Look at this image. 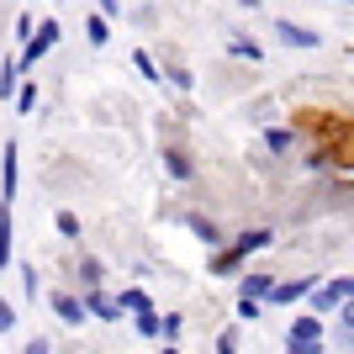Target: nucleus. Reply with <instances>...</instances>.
<instances>
[{"mask_svg":"<svg viewBox=\"0 0 354 354\" xmlns=\"http://www.w3.org/2000/svg\"><path fill=\"white\" fill-rule=\"evenodd\" d=\"M101 11H106V16H117V0H101Z\"/></svg>","mask_w":354,"mask_h":354,"instance_id":"26","label":"nucleus"},{"mask_svg":"<svg viewBox=\"0 0 354 354\" xmlns=\"http://www.w3.org/2000/svg\"><path fill=\"white\" fill-rule=\"evenodd\" d=\"M85 37H90L95 48H101L106 37H111V27H106V16H90V21H85Z\"/></svg>","mask_w":354,"mask_h":354,"instance_id":"13","label":"nucleus"},{"mask_svg":"<svg viewBox=\"0 0 354 354\" xmlns=\"http://www.w3.org/2000/svg\"><path fill=\"white\" fill-rule=\"evenodd\" d=\"M85 312H90V317H106V323H117V317H122V301H117L111 291H90V296H85Z\"/></svg>","mask_w":354,"mask_h":354,"instance_id":"4","label":"nucleus"},{"mask_svg":"<svg viewBox=\"0 0 354 354\" xmlns=\"http://www.w3.org/2000/svg\"><path fill=\"white\" fill-rule=\"evenodd\" d=\"M16 196V143H6L0 153V201H11Z\"/></svg>","mask_w":354,"mask_h":354,"instance_id":"6","label":"nucleus"},{"mask_svg":"<svg viewBox=\"0 0 354 354\" xmlns=\"http://www.w3.org/2000/svg\"><path fill=\"white\" fill-rule=\"evenodd\" d=\"M59 233L64 238H80V217H74V212H59Z\"/></svg>","mask_w":354,"mask_h":354,"instance_id":"20","label":"nucleus"},{"mask_svg":"<svg viewBox=\"0 0 354 354\" xmlns=\"http://www.w3.org/2000/svg\"><path fill=\"white\" fill-rule=\"evenodd\" d=\"M16 80H21V59H11V64H6V74H0V95H11V90H16Z\"/></svg>","mask_w":354,"mask_h":354,"instance_id":"14","label":"nucleus"},{"mask_svg":"<svg viewBox=\"0 0 354 354\" xmlns=\"http://www.w3.org/2000/svg\"><path fill=\"white\" fill-rule=\"evenodd\" d=\"M275 32H281V43H286V48H317V43H323L317 32H307V27H291V21H281Z\"/></svg>","mask_w":354,"mask_h":354,"instance_id":"8","label":"nucleus"},{"mask_svg":"<svg viewBox=\"0 0 354 354\" xmlns=\"http://www.w3.org/2000/svg\"><path fill=\"white\" fill-rule=\"evenodd\" d=\"M339 323H344V328H349V333H354V296H349V301H344V307H339Z\"/></svg>","mask_w":354,"mask_h":354,"instance_id":"24","label":"nucleus"},{"mask_svg":"<svg viewBox=\"0 0 354 354\" xmlns=\"http://www.w3.org/2000/svg\"><path fill=\"white\" fill-rule=\"evenodd\" d=\"M349 6H354V0H349Z\"/></svg>","mask_w":354,"mask_h":354,"instance_id":"28","label":"nucleus"},{"mask_svg":"<svg viewBox=\"0 0 354 354\" xmlns=\"http://www.w3.org/2000/svg\"><path fill=\"white\" fill-rule=\"evenodd\" d=\"M312 286L317 281H291V286H270L265 301H281V307H291V301H301V296H312Z\"/></svg>","mask_w":354,"mask_h":354,"instance_id":"7","label":"nucleus"},{"mask_svg":"<svg viewBox=\"0 0 354 354\" xmlns=\"http://www.w3.org/2000/svg\"><path fill=\"white\" fill-rule=\"evenodd\" d=\"M349 296H354V275H344V281H333V286H317V291H312V307L333 312V307H344Z\"/></svg>","mask_w":354,"mask_h":354,"instance_id":"2","label":"nucleus"},{"mask_svg":"<svg viewBox=\"0 0 354 354\" xmlns=\"http://www.w3.org/2000/svg\"><path fill=\"white\" fill-rule=\"evenodd\" d=\"M11 265V201H0V270Z\"/></svg>","mask_w":354,"mask_h":354,"instance_id":"9","label":"nucleus"},{"mask_svg":"<svg viewBox=\"0 0 354 354\" xmlns=\"http://www.w3.org/2000/svg\"><path fill=\"white\" fill-rule=\"evenodd\" d=\"M265 143H270V153H291V133H286V127H275Z\"/></svg>","mask_w":354,"mask_h":354,"instance_id":"16","label":"nucleus"},{"mask_svg":"<svg viewBox=\"0 0 354 354\" xmlns=\"http://www.w3.org/2000/svg\"><path fill=\"white\" fill-rule=\"evenodd\" d=\"M53 312H59V317H64L69 328H80V323L90 317V312H85V301H80V296H69V291H53Z\"/></svg>","mask_w":354,"mask_h":354,"instance_id":"5","label":"nucleus"},{"mask_svg":"<svg viewBox=\"0 0 354 354\" xmlns=\"http://www.w3.org/2000/svg\"><path fill=\"white\" fill-rule=\"evenodd\" d=\"M16 106H21V111H37V85H21V90H16Z\"/></svg>","mask_w":354,"mask_h":354,"instance_id":"19","label":"nucleus"},{"mask_svg":"<svg viewBox=\"0 0 354 354\" xmlns=\"http://www.w3.org/2000/svg\"><path fill=\"white\" fill-rule=\"evenodd\" d=\"M217 354H238V333H233V328H227V333L217 339Z\"/></svg>","mask_w":354,"mask_h":354,"instance_id":"21","label":"nucleus"},{"mask_svg":"<svg viewBox=\"0 0 354 354\" xmlns=\"http://www.w3.org/2000/svg\"><path fill=\"white\" fill-rule=\"evenodd\" d=\"M133 69H138V74H143V80H159V64L148 59L143 48H138V53H133Z\"/></svg>","mask_w":354,"mask_h":354,"instance_id":"15","label":"nucleus"},{"mask_svg":"<svg viewBox=\"0 0 354 354\" xmlns=\"http://www.w3.org/2000/svg\"><path fill=\"white\" fill-rule=\"evenodd\" d=\"M138 333H143V339H164V317H153V312H138Z\"/></svg>","mask_w":354,"mask_h":354,"instance_id":"12","label":"nucleus"},{"mask_svg":"<svg viewBox=\"0 0 354 354\" xmlns=\"http://www.w3.org/2000/svg\"><path fill=\"white\" fill-rule=\"evenodd\" d=\"M270 286H275L270 275H243V296H254V301H265V296H270Z\"/></svg>","mask_w":354,"mask_h":354,"instance_id":"10","label":"nucleus"},{"mask_svg":"<svg viewBox=\"0 0 354 354\" xmlns=\"http://www.w3.org/2000/svg\"><path fill=\"white\" fill-rule=\"evenodd\" d=\"M164 339H169V344L180 339V312H169V317H164Z\"/></svg>","mask_w":354,"mask_h":354,"instance_id":"22","label":"nucleus"},{"mask_svg":"<svg viewBox=\"0 0 354 354\" xmlns=\"http://www.w3.org/2000/svg\"><path fill=\"white\" fill-rule=\"evenodd\" d=\"M6 328H16V307L11 301H0V333H6Z\"/></svg>","mask_w":354,"mask_h":354,"instance_id":"23","label":"nucleus"},{"mask_svg":"<svg viewBox=\"0 0 354 354\" xmlns=\"http://www.w3.org/2000/svg\"><path fill=\"white\" fill-rule=\"evenodd\" d=\"M27 354H48V339H32V344H27Z\"/></svg>","mask_w":354,"mask_h":354,"instance_id":"25","label":"nucleus"},{"mask_svg":"<svg viewBox=\"0 0 354 354\" xmlns=\"http://www.w3.org/2000/svg\"><path fill=\"white\" fill-rule=\"evenodd\" d=\"M254 249H270V233H265V227H254V233H243V238H238V243H233L227 254H217V265H212V270H233L238 259H249Z\"/></svg>","mask_w":354,"mask_h":354,"instance_id":"1","label":"nucleus"},{"mask_svg":"<svg viewBox=\"0 0 354 354\" xmlns=\"http://www.w3.org/2000/svg\"><path fill=\"white\" fill-rule=\"evenodd\" d=\"M291 339H323V323H317V317H296V323H291Z\"/></svg>","mask_w":354,"mask_h":354,"instance_id":"11","label":"nucleus"},{"mask_svg":"<svg viewBox=\"0 0 354 354\" xmlns=\"http://www.w3.org/2000/svg\"><path fill=\"white\" fill-rule=\"evenodd\" d=\"M117 301H122L127 312H148V296H143V291H122Z\"/></svg>","mask_w":354,"mask_h":354,"instance_id":"17","label":"nucleus"},{"mask_svg":"<svg viewBox=\"0 0 354 354\" xmlns=\"http://www.w3.org/2000/svg\"><path fill=\"white\" fill-rule=\"evenodd\" d=\"M286 354H323V344H317V339H291Z\"/></svg>","mask_w":354,"mask_h":354,"instance_id":"18","label":"nucleus"},{"mask_svg":"<svg viewBox=\"0 0 354 354\" xmlns=\"http://www.w3.org/2000/svg\"><path fill=\"white\" fill-rule=\"evenodd\" d=\"M164 354H175V344H169V349H164Z\"/></svg>","mask_w":354,"mask_h":354,"instance_id":"27","label":"nucleus"},{"mask_svg":"<svg viewBox=\"0 0 354 354\" xmlns=\"http://www.w3.org/2000/svg\"><path fill=\"white\" fill-rule=\"evenodd\" d=\"M53 43H59V27H53V21H43V27H37V37L27 43V53H21V69H37V59H43Z\"/></svg>","mask_w":354,"mask_h":354,"instance_id":"3","label":"nucleus"}]
</instances>
